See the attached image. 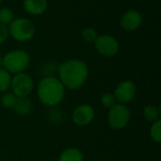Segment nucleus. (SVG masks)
<instances>
[{"instance_id":"a211bd4d","label":"nucleus","mask_w":161,"mask_h":161,"mask_svg":"<svg viewBox=\"0 0 161 161\" xmlns=\"http://www.w3.org/2000/svg\"><path fill=\"white\" fill-rule=\"evenodd\" d=\"M98 35L94 28L92 27H87L83 29L82 31V38L87 42H94L97 39Z\"/></svg>"},{"instance_id":"2eb2a0df","label":"nucleus","mask_w":161,"mask_h":161,"mask_svg":"<svg viewBox=\"0 0 161 161\" xmlns=\"http://www.w3.org/2000/svg\"><path fill=\"white\" fill-rule=\"evenodd\" d=\"M11 83V77L8 71L0 68V92H6L9 89Z\"/></svg>"},{"instance_id":"423d86ee","label":"nucleus","mask_w":161,"mask_h":161,"mask_svg":"<svg viewBox=\"0 0 161 161\" xmlns=\"http://www.w3.org/2000/svg\"><path fill=\"white\" fill-rule=\"evenodd\" d=\"M10 87L17 97H27L33 91V80L28 75L20 73L11 78Z\"/></svg>"},{"instance_id":"0eeeda50","label":"nucleus","mask_w":161,"mask_h":161,"mask_svg":"<svg viewBox=\"0 0 161 161\" xmlns=\"http://www.w3.org/2000/svg\"><path fill=\"white\" fill-rule=\"evenodd\" d=\"M94 43L98 53L105 57H112L116 55L119 49L118 41L110 35L98 36Z\"/></svg>"},{"instance_id":"4468645a","label":"nucleus","mask_w":161,"mask_h":161,"mask_svg":"<svg viewBox=\"0 0 161 161\" xmlns=\"http://www.w3.org/2000/svg\"><path fill=\"white\" fill-rule=\"evenodd\" d=\"M143 117L149 122H156L159 117V108L153 105L146 106L143 108Z\"/></svg>"},{"instance_id":"1a4fd4ad","label":"nucleus","mask_w":161,"mask_h":161,"mask_svg":"<svg viewBox=\"0 0 161 161\" xmlns=\"http://www.w3.org/2000/svg\"><path fill=\"white\" fill-rule=\"evenodd\" d=\"M94 118V110L92 106L84 104L76 107L73 112V121L79 126L88 125Z\"/></svg>"},{"instance_id":"9d476101","label":"nucleus","mask_w":161,"mask_h":161,"mask_svg":"<svg viewBox=\"0 0 161 161\" xmlns=\"http://www.w3.org/2000/svg\"><path fill=\"white\" fill-rule=\"evenodd\" d=\"M142 16L139 11L129 10L122 17L121 25L126 31H134L142 25Z\"/></svg>"},{"instance_id":"5701e85b","label":"nucleus","mask_w":161,"mask_h":161,"mask_svg":"<svg viewBox=\"0 0 161 161\" xmlns=\"http://www.w3.org/2000/svg\"><path fill=\"white\" fill-rule=\"evenodd\" d=\"M2 1H4V0H0V3H1V2H2Z\"/></svg>"},{"instance_id":"ddd939ff","label":"nucleus","mask_w":161,"mask_h":161,"mask_svg":"<svg viewBox=\"0 0 161 161\" xmlns=\"http://www.w3.org/2000/svg\"><path fill=\"white\" fill-rule=\"evenodd\" d=\"M83 154L76 148H67L59 156V161H83Z\"/></svg>"},{"instance_id":"20e7f679","label":"nucleus","mask_w":161,"mask_h":161,"mask_svg":"<svg viewBox=\"0 0 161 161\" xmlns=\"http://www.w3.org/2000/svg\"><path fill=\"white\" fill-rule=\"evenodd\" d=\"M35 33V25L25 18H18L12 20L9 24L8 34L19 42H27L32 39Z\"/></svg>"},{"instance_id":"412c9836","label":"nucleus","mask_w":161,"mask_h":161,"mask_svg":"<svg viewBox=\"0 0 161 161\" xmlns=\"http://www.w3.org/2000/svg\"><path fill=\"white\" fill-rule=\"evenodd\" d=\"M8 36V29L3 24H0V43L4 42Z\"/></svg>"},{"instance_id":"aec40b11","label":"nucleus","mask_w":161,"mask_h":161,"mask_svg":"<svg viewBox=\"0 0 161 161\" xmlns=\"http://www.w3.org/2000/svg\"><path fill=\"white\" fill-rule=\"evenodd\" d=\"M101 103L105 108H110L111 107H113L116 104V99H115L114 94L109 93V92L103 94L101 97Z\"/></svg>"},{"instance_id":"4be33fe9","label":"nucleus","mask_w":161,"mask_h":161,"mask_svg":"<svg viewBox=\"0 0 161 161\" xmlns=\"http://www.w3.org/2000/svg\"><path fill=\"white\" fill-rule=\"evenodd\" d=\"M2 61H3V58H2L0 57V67L2 66Z\"/></svg>"},{"instance_id":"39448f33","label":"nucleus","mask_w":161,"mask_h":161,"mask_svg":"<svg viewBox=\"0 0 161 161\" xmlns=\"http://www.w3.org/2000/svg\"><path fill=\"white\" fill-rule=\"evenodd\" d=\"M130 120V111L124 104H115L109 108L108 124L113 129L125 127Z\"/></svg>"},{"instance_id":"9b49d317","label":"nucleus","mask_w":161,"mask_h":161,"mask_svg":"<svg viewBox=\"0 0 161 161\" xmlns=\"http://www.w3.org/2000/svg\"><path fill=\"white\" fill-rule=\"evenodd\" d=\"M25 9L33 15H39L45 11L47 8V0H25Z\"/></svg>"},{"instance_id":"6e6552de","label":"nucleus","mask_w":161,"mask_h":161,"mask_svg":"<svg viewBox=\"0 0 161 161\" xmlns=\"http://www.w3.org/2000/svg\"><path fill=\"white\" fill-rule=\"evenodd\" d=\"M137 93V87L134 82L126 80L121 82L114 92L115 99L120 102V104H127L131 102Z\"/></svg>"},{"instance_id":"f257e3e1","label":"nucleus","mask_w":161,"mask_h":161,"mask_svg":"<svg viewBox=\"0 0 161 161\" xmlns=\"http://www.w3.org/2000/svg\"><path fill=\"white\" fill-rule=\"evenodd\" d=\"M59 81L71 90L79 89L87 80L89 70L87 64L80 59H70L58 66Z\"/></svg>"},{"instance_id":"f3484780","label":"nucleus","mask_w":161,"mask_h":161,"mask_svg":"<svg viewBox=\"0 0 161 161\" xmlns=\"http://www.w3.org/2000/svg\"><path fill=\"white\" fill-rule=\"evenodd\" d=\"M150 135L151 138L156 142H161V121L157 120L156 122L153 123L151 129H150Z\"/></svg>"},{"instance_id":"6ab92c4d","label":"nucleus","mask_w":161,"mask_h":161,"mask_svg":"<svg viewBox=\"0 0 161 161\" xmlns=\"http://www.w3.org/2000/svg\"><path fill=\"white\" fill-rule=\"evenodd\" d=\"M13 20V12L8 8H0V24L8 25Z\"/></svg>"},{"instance_id":"7ed1b4c3","label":"nucleus","mask_w":161,"mask_h":161,"mask_svg":"<svg viewBox=\"0 0 161 161\" xmlns=\"http://www.w3.org/2000/svg\"><path fill=\"white\" fill-rule=\"evenodd\" d=\"M29 55L23 50H14L8 53L2 61L4 69L11 74L23 73L29 65Z\"/></svg>"},{"instance_id":"dca6fc26","label":"nucleus","mask_w":161,"mask_h":161,"mask_svg":"<svg viewBox=\"0 0 161 161\" xmlns=\"http://www.w3.org/2000/svg\"><path fill=\"white\" fill-rule=\"evenodd\" d=\"M17 96L13 93V92H7L5 93L1 99H0V102H1V105L6 108H13L16 101H17Z\"/></svg>"},{"instance_id":"f03ea898","label":"nucleus","mask_w":161,"mask_h":161,"mask_svg":"<svg viewBox=\"0 0 161 161\" xmlns=\"http://www.w3.org/2000/svg\"><path fill=\"white\" fill-rule=\"evenodd\" d=\"M64 94L65 87L55 76H45L39 82L38 97L47 107H54L59 104L63 100Z\"/></svg>"},{"instance_id":"f8f14e48","label":"nucleus","mask_w":161,"mask_h":161,"mask_svg":"<svg viewBox=\"0 0 161 161\" xmlns=\"http://www.w3.org/2000/svg\"><path fill=\"white\" fill-rule=\"evenodd\" d=\"M15 112L19 115L25 116L30 113L32 109V104L28 97H18L13 107Z\"/></svg>"}]
</instances>
